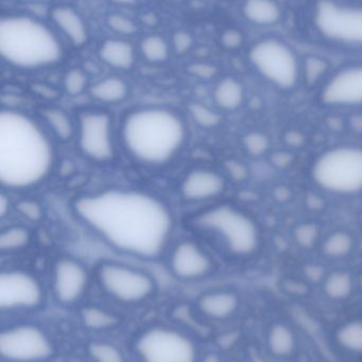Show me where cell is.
<instances>
[{
  "label": "cell",
  "instance_id": "1",
  "mask_svg": "<svg viewBox=\"0 0 362 362\" xmlns=\"http://www.w3.org/2000/svg\"><path fill=\"white\" fill-rule=\"evenodd\" d=\"M72 209L106 244L140 259L159 257L174 230V216L167 204L138 189L85 194L74 200Z\"/></svg>",
  "mask_w": 362,
  "mask_h": 362
},
{
  "label": "cell",
  "instance_id": "2",
  "mask_svg": "<svg viewBox=\"0 0 362 362\" xmlns=\"http://www.w3.org/2000/svg\"><path fill=\"white\" fill-rule=\"evenodd\" d=\"M52 144L29 116L13 110L0 112V182L10 189L35 187L50 173Z\"/></svg>",
  "mask_w": 362,
  "mask_h": 362
},
{
  "label": "cell",
  "instance_id": "3",
  "mask_svg": "<svg viewBox=\"0 0 362 362\" xmlns=\"http://www.w3.org/2000/svg\"><path fill=\"white\" fill-rule=\"evenodd\" d=\"M120 139L127 154L147 167L171 163L184 146L187 127L176 110L146 106L127 112L120 127Z\"/></svg>",
  "mask_w": 362,
  "mask_h": 362
},
{
  "label": "cell",
  "instance_id": "4",
  "mask_svg": "<svg viewBox=\"0 0 362 362\" xmlns=\"http://www.w3.org/2000/svg\"><path fill=\"white\" fill-rule=\"evenodd\" d=\"M0 53L19 68L46 67L61 59V45L52 32L35 19L4 17L0 21Z\"/></svg>",
  "mask_w": 362,
  "mask_h": 362
},
{
  "label": "cell",
  "instance_id": "5",
  "mask_svg": "<svg viewBox=\"0 0 362 362\" xmlns=\"http://www.w3.org/2000/svg\"><path fill=\"white\" fill-rule=\"evenodd\" d=\"M197 229L212 234L233 255H252L259 244L256 223L244 213L230 206H219L198 214L193 221Z\"/></svg>",
  "mask_w": 362,
  "mask_h": 362
},
{
  "label": "cell",
  "instance_id": "6",
  "mask_svg": "<svg viewBox=\"0 0 362 362\" xmlns=\"http://www.w3.org/2000/svg\"><path fill=\"white\" fill-rule=\"evenodd\" d=\"M312 174L319 187L332 193H361L362 148L341 146L327 151L317 159Z\"/></svg>",
  "mask_w": 362,
  "mask_h": 362
},
{
  "label": "cell",
  "instance_id": "7",
  "mask_svg": "<svg viewBox=\"0 0 362 362\" xmlns=\"http://www.w3.org/2000/svg\"><path fill=\"white\" fill-rule=\"evenodd\" d=\"M249 59L264 78L282 90L295 88L302 78V64L295 51L282 40L267 38L256 42Z\"/></svg>",
  "mask_w": 362,
  "mask_h": 362
},
{
  "label": "cell",
  "instance_id": "8",
  "mask_svg": "<svg viewBox=\"0 0 362 362\" xmlns=\"http://www.w3.org/2000/svg\"><path fill=\"white\" fill-rule=\"evenodd\" d=\"M77 142L83 156L97 163H110L115 157L112 117L101 110L80 112L77 121Z\"/></svg>",
  "mask_w": 362,
  "mask_h": 362
},
{
  "label": "cell",
  "instance_id": "9",
  "mask_svg": "<svg viewBox=\"0 0 362 362\" xmlns=\"http://www.w3.org/2000/svg\"><path fill=\"white\" fill-rule=\"evenodd\" d=\"M315 23L327 40L362 45V8L320 0L315 12Z\"/></svg>",
  "mask_w": 362,
  "mask_h": 362
},
{
  "label": "cell",
  "instance_id": "10",
  "mask_svg": "<svg viewBox=\"0 0 362 362\" xmlns=\"http://www.w3.org/2000/svg\"><path fill=\"white\" fill-rule=\"evenodd\" d=\"M98 281L106 293L125 303L144 301L154 291V281L149 274L118 263H102Z\"/></svg>",
  "mask_w": 362,
  "mask_h": 362
},
{
  "label": "cell",
  "instance_id": "11",
  "mask_svg": "<svg viewBox=\"0 0 362 362\" xmlns=\"http://www.w3.org/2000/svg\"><path fill=\"white\" fill-rule=\"evenodd\" d=\"M137 352L144 362H195L193 342L172 329H152L137 342Z\"/></svg>",
  "mask_w": 362,
  "mask_h": 362
},
{
  "label": "cell",
  "instance_id": "12",
  "mask_svg": "<svg viewBox=\"0 0 362 362\" xmlns=\"http://www.w3.org/2000/svg\"><path fill=\"white\" fill-rule=\"evenodd\" d=\"M0 354L12 362H38L52 354L50 340L44 332L31 325H21L2 332Z\"/></svg>",
  "mask_w": 362,
  "mask_h": 362
},
{
  "label": "cell",
  "instance_id": "13",
  "mask_svg": "<svg viewBox=\"0 0 362 362\" xmlns=\"http://www.w3.org/2000/svg\"><path fill=\"white\" fill-rule=\"evenodd\" d=\"M38 281L21 270H6L0 274V308L4 310L35 308L42 302Z\"/></svg>",
  "mask_w": 362,
  "mask_h": 362
},
{
  "label": "cell",
  "instance_id": "14",
  "mask_svg": "<svg viewBox=\"0 0 362 362\" xmlns=\"http://www.w3.org/2000/svg\"><path fill=\"white\" fill-rule=\"evenodd\" d=\"M321 102L327 106L362 105V65L351 66L334 74L323 87Z\"/></svg>",
  "mask_w": 362,
  "mask_h": 362
},
{
  "label": "cell",
  "instance_id": "15",
  "mask_svg": "<svg viewBox=\"0 0 362 362\" xmlns=\"http://www.w3.org/2000/svg\"><path fill=\"white\" fill-rule=\"evenodd\" d=\"M170 268L182 280H196L210 274L213 262L197 243L183 240L171 251Z\"/></svg>",
  "mask_w": 362,
  "mask_h": 362
},
{
  "label": "cell",
  "instance_id": "16",
  "mask_svg": "<svg viewBox=\"0 0 362 362\" xmlns=\"http://www.w3.org/2000/svg\"><path fill=\"white\" fill-rule=\"evenodd\" d=\"M89 282V274L80 262L63 257L53 269V291L59 301L74 303L80 299Z\"/></svg>",
  "mask_w": 362,
  "mask_h": 362
},
{
  "label": "cell",
  "instance_id": "17",
  "mask_svg": "<svg viewBox=\"0 0 362 362\" xmlns=\"http://www.w3.org/2000/svg\"><path fill=\"white\" fill-rule=\"evenodd\" d=\"M225 189L222 175L208 169L189 172L181 185L183 197L189 202H204L218 197Z\"/></svg>",
  "mask_w": 362,
  "mask_h": 362
},
{
  "label": "cell",
  "instance_id": "18",
  "mask_svg": "<svg viewBox=\"0 0 362 362\" xmlns=\"http://www.w3.org/2000/svg\"><path fill=\"white\" fill-rule=\"evenodd\" d=\"M51 18L74 46L87 42V30L78 13L69 6H57L51 11Z\"/></svg>",
  "mask_w": 362,
  "mask_h": 362
},
{
  "label": "cell",
  "instance_id": "19",
  "mask_svg": "<svg viewBox=\"0 0 362 362\" xmlns=\"http://www.w3.org/2000/svg\"><path fill=\"white\" fill-rule=\"evenodd\" d=\"M99 57L111 67L129 70L135 63V52L130 42L120 40H108L100 47Z\"/></svg>",
  "mask_w": 362,
  "mask_h": 362
},
{
  "label": "cell",
  "instance_id": "20",
  "mask_svg": "<svg viewBox=\"0 0 362 362\" xmlns=\"http://www.w3.org/2000/svg\"><path fill=\"white\" fill-rule=\"evenodd\" d=\"M242 13L257 25H273L282 18V8L274 0H246Z\"/></svg>",
  "mask_w": 362,
  "mask_h": 362
},
{
  "label": "cell",
  "instance_id": "21",
  "mask_svg": "<svg viewBox=\"0 0 362 362\" xmlns=\"http://www.w3.org/2000/svg\"><path fill=\"white\" fill-rule=\"evenodd\" d=\"M199 306L206 316L225 319L237 310L238 298L234 293L225 291L208 293L200 299Z\"/></svg>",
  "mask_w": 362,
  "mask_h": 362
},
{
  "label": "cell",
  "instance_id": "22",
  "mask_svg": "<svg viewBox=\"0 0 362 362\" xmlns=\"http://www.w3.org/2000/svg\"><path fill=\"white\" fill-rule=\"evenodd\" d=\"M91 98L104 104H117L129 95V86L123 78L110 76L94 84L89 89Z\"/></svg>",
  "mask_w": 362,
  "mask_h": 362
},
{
  "label": "cell",
  "instance_id": "23",
  "mask_svg": "<svg viewBox=\"0 0 362 362\" xmlns=\"http://www.w3.org/2000/svg\"><path fill=\"white\" fill-rule=\"evenodd\" d=\"M215 103L225 110H236L242 105L244 89L234 78H225L217 84L214 90Z\"/></svg>",
  "mask_w": 362,
  "mask_h": 362
},
{
  "label": "cell",
  "instance_id": "24",
  "mask_svg": "<svg viewBox=\"0 0 362 362\" xmlns=\"http://www.w3.org/2000/svg\"><path fill=\"white\" fill-rule=\"evenodd\" d=\"M42 114L49 129L57 139L65 142L74 137L77 124H74L67 112L59 108H46Z\"/></svg>",
  "mask_w": 362,
  "mask_h": 362
},
{
  "label": "cell",
  "instance_id": "25",
  "mask_svg": "<svg viewBox=\"0 0 362 362\" xmlns=\"http://www.w3.org/2000/svg\"><path fill=\"white\" fill-rule=\"evenodd\" d=\"M268 344L270 350L276 356H289L295 350V335L286 325H276L270 331Z\"/></svg>",
  "mask_w": 362,
  "mask_h": 362
},
{
  "label": "cell",
  "instance_id": "26",
  "mask_svg": "<svg viewBox=\"0 0 362 362\" xmlns=\"http://www.w3.org/2000/svg\"><path fill=\"white\" fill-rule=\"evenodd\" d=\"M31 242V232L25 227L14 226L2 230L0 233V250L1 252H16L23 250Z\"/></svg>",
  "mask_w": 362,
  "mask_h": 362
},
{
  "label": "cell",
  "instance_id": "27",
  "mask_svg": "<svg viewBox=\"0 0 362 362\" xmlns=\"http://www.w3.org/2000/svg\"><path fill=\"white\" fill-rule=\"evenodd\" d=\"M354 240L348 232H334L323 243L322 250L331 259L346 257L352 251Z\"/></svg>",
  "mask_w": 362,
  "mask_h": 362
},
{
  "label": "cell",
  "instance_id": "28",
  "mask_svg": "<svg viewBox=\"0 0 362 362\" xmlns=\"http://www.w3.org/2000/svg\"><path fill=\"white\" fill-rule=\"evenodd\" d=\"M353 281L350 274L336 272L329 274L325 281V293L334 300H344L352 293Z\"/></svg>",
  "mask_w": 362,
  "mask_h": 362
},
{
  "label": "cell",
  "instance_id": "29",
  "mask_svg": "<svg viewBox=\"0 0 362 362\" xmlns=\"http://www.w3.org/2000/svg\"><path fill=\"white\" fill-rule=\"evenodd\" d=\"M329 70V63L319 57H308L302 63V78L307 86H316Z\"/></svg>",
  "mask_w": 362,
  "mask_h": 362
},
{
  "label": "cell",
  "instance_id": "30",
  "mask_svg": "<svg viewBox=\"0 0 362 362\" xmlns=\"http://www.w3.org/2000/svg\"><path fill=\"white\" fill-rule=\"evenodd\" d=\"M338 341L346 350L362 354V322L352 321L338 331Z\"/></svg>",
  "mask_w": 362,
  "mask_h": 362
},
{
  "label": "cell",
  "instance_id": "31",
  "mask_svg": "<svg viewBox=\"0 0 362 362\" xmlns=\"http://www.w3.org/2000/svg\"><path fill=\"white\" fill-rule=\"evenodd\" d=\"M140 50L147 61L151 63L165 62L169 57V47L161 36L150 35L144 38L140 45Z\"/></svg>",
  "mask_w": 362,
  "mask_h": 362
},
{
  "label": "cell",
  "instance_id": "32",
  "mask_svg": "<svg viewBox=\"0 0 362 362\" xmlns=\"http://www.w3.org/2000/svg\"><path fill=\"white\" fill-rule=\"evenodd\" d=\"M188 110L191 118L199 127H204V129H213V127H218L220 124V115L204 104L198 103V102L191 103Z\"/></svg>",
  "mask_w": 362,
  "mask_h": 362
},
{
  "label": "cell",
  "instance_id": "33",
  "mask_svg": "<svg viewBox=\"0 0 362 362\" xmlns=\"http://www.w3.org/2000/svg\"><path fill=\"white\" fill-rule=\"evenodd\" d=\"M82 319L84 325L93 329H108L117 323V319L112 314L96 308L83 310Z\"/></svg>",
  "mask_w": 362,
  "mask_h": 362
},
{
  "label": "cell",
  "instance_id": "34",
  "mask_svg": "<svg viewBox=\"0 0 362 362\" xmlns=\"http://www.w3.org/2000/svg\"><path fill=\"white\" fill-rule=\"evenodd\" d=\"M242 146L251 156L261 157L269 150V138L259 132H251L242 138Z\"/></svg>",
  "mask_w": 362,
  "mask_h": 362
},
{
  "label": "cell",
  "instance_id": "35",
  "mask_svg": "<svg viewBox=\"0 0 362 362\" xmlns=\"http://www.w3.org/2000/svg\"><path fill=\"white\" fill-rule=\"evenodd\" d=\"M89 354L96 362H125L123 355L115 346L103 342L91 344Z\"/></svg>",
  "mask_w": 362,
  "mask_h": 362
},
{
  "label": "cell",
  "instance_id": "36",
  "mask_svg": "<svg viewBox=\"0 0 362 362\" xmlns=\"http://www.w3.org/2000/svg\"><path fill=\"white\" fill-rule=\"evenodd\" d=\"M295 240L303 248H312L319 238V228L316 223H305L298 226L293 232Z\"/></svg>",
  "mask_w": 362,
  "mask_h": 362
},
{
  "label": "cell",
  "instance_id": "37",
  "mask_svg": "<svg viewBox=\"0 0 362 362\" xmlns=\"http://www.w3.org/2000/svg\"><path fill=\"white\" fill-rule=\"evenodd\" d=\"M87 85V76L82 70L72 69L66 74L64 78V88L69 95H79L85 90Z\"/></svg>",
  "mask_w": 362,
  "mask_h": 362
},
{
  "label": "cell",
  "instance_id": "38",
  "mask_svg": "<svg viewBox=\"0 0 362 362\" xmlns=\"http://www.w3.org/2000/svg\"><path fill=\"white\" fill-rule=\"evenodd\" d=\"M108 25L111 29L123 35H133L137 27L132 19L121 14H112L108 17Z\"/></svg>",
  "mask_w": 362,
  "mask_h": 362
},
{
  "label": "cell",
  "instance_id": "39",
  "mask_svg": "<svg viewBox=\"0 0 362 362\" xmlns=\"http://www.w3.org/2000/svg\"><path fill=\"white\" fill-rule=\"evenodd\" d=\"M17 210L26 218L31 221H38L43 217V208L38 202L32 199H23L17 204Z\"/></svg>",
  "mask_w": 362,
  "mask_h": 362
},
{
  "label": "cell",
  "instance_id": "40",
  "mask_svg": "<svg viewBox=\"0 0 362 362\" xmlns=\"http://www.w3.org/2000/svg\"><path fill=\"white\" fill-rule=\"evenodd\" d=\"M188 72L202 80H210L216 76L218 69L212 64L195 63L189 66Z\"/></svg>",
  "mask_w": 362,
  "mask_h": 362
},
{
  "label": "cell",
  "instance_id": "41",
  "mask_svg": "<svg viewBox=\"0 0 362 362\" xmlns=\"http://www.w3.org/2000/svg\"><path fill=\"white\" fill-rule=\"evenodd\" d=\"M225 170H227L230 177L234 181H237V182L246 180L247 178H248V169H247L244 163H239V161H227V163H225Z\"/></svg>",
  "mask_w": 362,
  "mask_h": 362
},
{
  "label": "cell",
  "instance_id": "42",
  "mask_svg": "<svg viewBox=\"0 0 362 362\" xmlns=\"http://www.w3.org/2000/svg\"><path fill=\"white\" fill-rule=\"evenodd\" d=\"M174 50L179 54H184L193 44V38L188 32L178 31L174 35Z\"/></svg>",
  "mask_w": 362,
  "mask_h": 362
},
{
  "label": "cell",
  "instance_id": "43",
  "mask_svg": "<svg viewBox=\"0 0 362 362\" xmlns=\"http://www.w3.org/2000/svg\"><path fill=\"white\" fill-rule=\"evenodd\" d=\"M242 42H244V36L237 30H227L221 36V44L227 49L239 48Z\"/></svg>",
  "mask_w": 362,
  "mask_h": 362
},
{
  "label": "cell",
  "instance_id": "44",
  "mask_svg": "<svg viewBox=\"0 0 362 362\" xmlns=\"http://www.w3.org/2000/svg\"><path fill=\"white\" fill-rule=\"evenodd\" d=\"M293 159H295V157L291 153L287 152V151H278V152L273 153L271 155L270 161L274 167L283 170L290 167L293 165Z\"/></svg>",
  "mask_w": 362,
  "mask_h": 362
},
{
  "label": "cell",
  "instance_id": "45",
  "mask_svg": "<svg viewBox=\"0 0 362 362\" xmlns=\"http://www.w3.org/2000/svg\"><path fill=\"white\" fill-rule=\"evenodd\" d=\"M285 144L291 148H299L305 144L306 138L303 133L297 131V129H291L287 132L284 136Z\"/></svg>",
  "mask_w": 362,
  "mask_h": 362
},
{
  "label": "cell",
  "instance_id": "46",
  "mask_svg": "<svg viewBox=\"0 0 362 362\" xmlns=\"http://www.w3.org/2000/svg\"><path fill=\"white\" fill-rule=\"evenodd\" d=\"M305 274L312 282H318L324 276V269L320 265H310L305 268Z\"/></svg>",
  "mask_w": 362,
  "mask_h": 362
},
{
  "label": "cell",
  "instance_id": "47",
  "mask_svg": "<svg viewBox=\"0 0 362 362\" xmlns=\"http://www.w3.org/2000/svg\"><path fill=\"white\" fill-rule=\"evenodd\" d=\"M349 123L355 133H362V114L353 115Z\"/></svg>",
  "mask_w": 362,
  "mask_h": 362
},
{
  "label": "cell",
  "instance_id": "48",
  "mask_svg": "<svg viewBox=\"0 0 362 362\" xmlns=\"http://www.w3.org/2000/svg\"><path fill=\"white\" fill-rule=\"evenodd\" d=\"M274 196H276V199L280 200V202H286V200L290 198L291 192L288 187H278V189H276V191H274Z\"/></svg>",
  "mask_w": 362,
  "mask_h": 362
},
{
  "label": "cell",
  "instance_id": "49",
  "mask_svg": "<svg viewBox=\"0 0 362 362\" xmlns=\"http://www.w3.org/2000/svg\"><path fill=\"white\" fill-rule=\"evenodd\" d=\"M307 206H310L312 210H319V209L323 206L322 198L317 195H310V197L307 198Z\"/></svg>",
  "mask_w": 362,
  "mask_h": 362
},
{
  "label": "cell",
  "instance_id": "50",
  "mask_svg": "<svg viewBox=\"0 0 362 362\" xmlns=\"http://www.w3.org/2000/svg\"><path fill=\"white\" fill-rule=\"evenodd\" d=\"M10 210V200L6 195L0 196V216L4 217Z\"/></svg>",
  "mask_w": 362,
  "mask_h": 362
},
{
  "label": "cell",
  "instance_id": "51",
  "mask_svg": "<svg viewBox=\"0 0 362 362\" xmlns=\"http://www.w3.org/2000/svg\"><path fill=\"white\" fill-rule=\"evenodd\" d=\"M236 340H237V336L234 335V334H229V335H225V337L221 338V344H222L223 348H230L232 344H235Z\"/></svg>",
  "mask_w": 362,
  "mask_h": 362
},
{
  "label": "cell",
  "instance_id": "52",
  "mask_svg": "<svg viewBox=\"0 0 362 362\" xmlns=\"http://www.w3.org/2000/svg\"><path fill=\"white\" fill-rule=\"evenodd\" d=\"M203 362H220V359H219V357L217 356V355L210 354L205 357Z\"/></svg>",
  "mask_w": 362,
  "mask_h": 362
},
{
  "label": "cell",
  "instance_id": "53",
  "mask_svg": "<svg viewBox=\"0 0 362 362\" xmlns=\"http://www.w3.org/2000/svg\"><path fill=\"white\" fill-rule=\"evenodd\" d=\"M119 4H125V6H131V4H136V0H113Z\"/></svg>",
  "mask_w": 362,
  "mask_h": 362
},
{
  "label": "cell",
  "instance_id": "54",
  "mask_svg": "<svg viewBox=\"0 0 362 362\" xmlns=\"http://www.w3.org/2000/svg\"><path fill=\"white\" fill-rule=\"evenodd\" d=\"M23 1L34 2V4H43V2L50 1V0H23Z\"/></svg>",
  "mask_w": 362,
  "mask_h": 362
},
{
  "label": "cell",
  "instance_id": "55",
  "mask_svg": "<svg viewBox=\"0 0 362 362\" xmlns=\"http://www.w3.org/2000/svg\"><path fill=\"white\" fill-rule=\"evenodd\" d=\"M253 362H269V361H265V359L261 358V357H255V358L253 359Z\"/></svg>",
  "mask_w": 362,
  "mask_h": 362
}]
</instances>
